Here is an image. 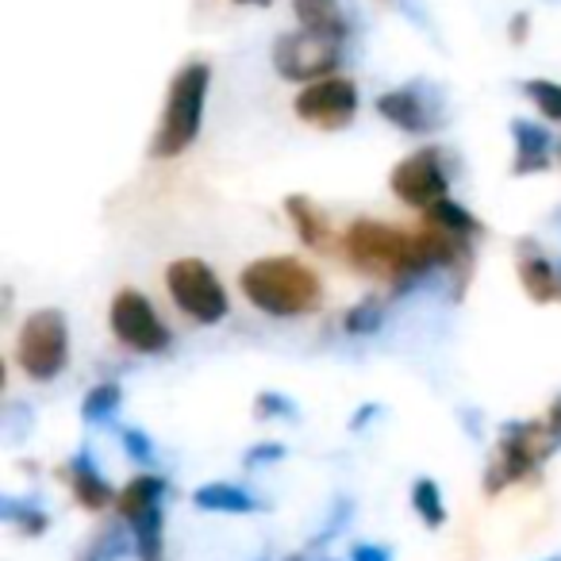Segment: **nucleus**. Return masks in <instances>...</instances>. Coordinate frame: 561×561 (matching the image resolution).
Here are the masks:
<instances>
[{"label": "nucleus", "instance_id": "f257e3e1", "mask_svg": "<svg viewBox=\"0 0 561 561\" xmlns=\"http://www.w3.org/2000/svg\"><path fill=\"white\" fill-rule=\"evenodd\" d=\"M343 250L358 270L381 273L397 285H415L427 273L458 265L466 257V239L438 227H423L420 234H412L377 219H354L343 234Z\"/></svg>", "mask_w": 561, "mask_h": 561}, {"label": "nucleus", "instance_id": "f03ea898", "mask_svg": "<svg viewBox=\"0 0 561 561\" xmlns=\"http://www.w3.org/2000/svg\"><path fill=\"white\" fill-rule=\"evenodd\" d=\"M242 297L257 308V312L273 316V320H293V316L320 312L323 305V280L316 270H308L300 257H257L239 273Z\"/></svg>", "mask_w": 561, "mask_h": 561}, {"label": "nucleus", "instance_id": "7ed1b4c3", "mask_svg": "<svg viewBox=\"0 0 561 561\" xmlns=\"http://www.w3.org/2000/svg\"><path fill=\"white\" fill-rule=\"evenodd\" d=\"M211 89V66L208 62H185L170 81L165 93L162 124H158L154 139H150V154L154 158H181L196 142L204 124V101Z\"/></svg>", "mask_w": 561, "mask_h": 561}, {"label": "nucleus", "instance_id": "20e7f679", "mask_svg": "<svg viewBox=\"0 0 561 561\" xmlns=\"http://www.w3.org/2000/svg\"><path fill=\"white\" fill-rule=\"evenodd\" d=\"M553 446H558V438H553L550 423H530V420L504 423V427H500V438H496V461H492L489 473H484V492L496 496V492H504L507 484L530 477L546 458H550Z\"/></svg>", "mask_w": 561, "mask_h": 561}, {"label": "nucleus", "instance_id": "39448f33", "mask_svg": "<svg viewBox=\"0 0 561 561\" xmlns=\"http://www.w3.org/2000/svg\"><path fill=\"white\" fill-rule=\"evenodd\" d=\"M16 362L32 381H55L70 366V323L58 308H39L16 335Z\"/></svg>", "mask_w": 561, "mask_h": 561}, {"label": "nucleus", "instance_id": "423d86ee", "mask_svg": "<svg viewBox=\"0 0 561 561\" xmlns=\"http://www.w3.org/2000/svg\"><path fill=\"white\" fill-rule=\"evenodd\" d=\"M165 289H170L178 312H185L196 323H219L231 312L224 280L201 257H178V262L165 265Z\"/></svg>", "mask_w": 561, "mask_h": 561}, {"label": "nucleus", "instance_id": "0eeeda50", "mask_svg": "<svg viewBox=\"0 0 561 561\" xmlns=\"http://www.w3.org/2000/svg\"><path fill=\"white\" fill-rule=\"evenodd\" d=\"M343 62V39H331L320 32H289L273 43V70L285 81H297V85H312L320 78H331Z\"/></svg>", "mask_w": 561, "mask_h": 561}, {"label": "nucleus", "instance_id": "6e6552de", "mask_svg": "<svg viewBox=\"0 0 561 561\" xmlns=\"http://www.w3.org/2000/svg\"><path fill=\"white\" fill-rule=\"evenodd\" d=\"M108 328L135 354H162L173 343V331L165 328V320L154 312V305L139 289H119L112 297Z\"/></svg>", "mask_w": 561, "mask_h": 561}, {"label": "nucleus", "instance_id": "1a4fd4ad", "mask_svg": "<svg viewBox=\"0 0 561 561\" xmlns=\"http://www.w3.org/2000/svg\"><path fill=\"white\" fill-rule=\"evenodd\" d=\"M389 185L400 201L423 211H427L431 204L446 201V196H450V173H446V165H443V150L423 147V150H415V154L400 158L389 173Z\"/></svg>", "mask_w": 561, "mask_h": 561}, {"label": "nucleus", "instance_id": "9d476101", "mask_svg": "<svg viewBox=\"0 0 561 561\" xmlns=\"http://www.w3.org/2000/svg\"><path fill=\"white\" fill-rule=\"evenodd\" d=\"M293 108H297V116L305 124L323 127V131H339V127H346L358 116V85L351 78L331 73V78H320L300 89Z\"/></svg>", "mask_w": 561, "mask_h": 561}, {"label": "nucleus", "instance_id": "9b49d317", "mask_svg": "<svg viewBox=\"0 0 561 561\" xmlns=\"http://www.w3.org/2000/svg\"><path fill=\"white\" fill-rule=\"evenodd\" d=\"M377 112H381L392 127H400V131H408V135H427L446 124L443 96H438V89L427 85V81H412V85L381 93L377 96Z\"/></svg>", "mask_w": 561, "mask_h": 561}, {"label": "nucleus", "instance_id": "f8f14e48", "mask_svg": "<svg viewBox=\"0 0 561 561\" xmlns=\"http://www.w3.org/2000/svg\"><path fill=\"white\" fill-rule=\"evenodd\" d=\"M519 280H523V293H527L535 305H561V273L553 270L550 257L538 250L535 239L519 242Z\"/></svg>", "mask_w": 561, "mask_h": 561}, {"label": "nucleus", "instance_id": "ddd939ff", "mask_svg": "<svg viewBox=\"0 0 561 561\" xmlns=\"http://www.w3.org/2000/svg\"><path fill=\"white\" fill-rule=\"evenodd\" d=\"M507 131H512V142H515V158H512L515 178L550 170L553 135L546 131L542 124H530V119H512V124H507Z\"/></svg>", "mask_w": 561, "mask_h": 561}, {"label": "nucleus", "instance_id": "4468645a", "mask_svg": "<svg viewBox=\"0 0 561 561\" xmlns=\"http://www.w3.org/2000/svg\"><path fill=\"white\" fill-rule=\"evenodd\" d=\"M293 12H297V24L308 32L331 35V39H343L354 32V9L351 0H293Z\"/></svg>", "mask_w": 561, "mask_h": 561}, {"label": "nucleus", "instance_id": "2eb2a0df", "mask_svg": "<svg viewBox=\"0 0 561 561\" xmlns=\"http://www.w3.org/2000/svg\"><path fill=\"white\" fill-rule=\"evenodd\" d=\"M66 481H70L78 504L89 507V512H101V507H108L112 500H116L112 484L104 481L101 466H96L93 450H78V454H73L70 466H66Z\"/></svg>", "mask_w": 561, "mask_h": 561}, {"label": "nucleus", "instance_id": "dca6fc26", "mask_svg": "<svg viewBox=\"0 0 561 561\" xmlns=\"http://www.w3.org/2000/svg\"><path fill=\"white\" fill-rule=\"evenodd\" d=\"M193 504L201 512H219V515H257L265 512V504L257 496H250L247 489L231 481H208L201 489H193Z\"/></svg>", "mask_w": 561, "mask_h": 561}, {"label": "nucleus", "instance_id": "f3484780", "mask_svg": "<svg viewBox=\"0 0 561 561\" xmlns=\"http://www.w3.org/2000/svg\"><path fill=\"white\" fill-rule=\"evenodd\" d=\"M285 211H289V219L297 224V234H300V242H308V250L331 247V219L312 196L293 193L289 201H285Z\"/></svg>", "mask_w": 561, "mask_h": 561}, {"label": "nucleus", "instance_id": "a211bd4d", "mask_svg": "<svg viewBox=\"0 0 561 561\" xmlns=\"http://www.w3.org/2000/svg\"><path fill=\"white\" fill-rule=\"evenodd\" d=\"M165 477L162 473H139L135 481L124 484V492L116 496V507H119V519H135V515L150 512L165 500Z\"/></svg>", "mask_w": 561, "mask_h": 561}, {"label": "nucleus", "instance_id": "6ab92c4d", "mask_svg": "<svg viewBox=\"0 0 561 561\" xmlns=\"http://www.w3.org/2000/svg\"><path fill=\"white\" fill-rule=\"evenodd\" d=\"M423 219H427V227H438V231H446V234H458V239H477L481 234V219L473 216L469 208H461L458 201H438V204H431L427 211H423Z\"/></svg>", "mask_w": 561, "mask_h": 561}, {"label": "nucleus", "instance_id": "aec40b11", "mask_svg": "<svg viewBox=\"0 0 561 561\" xmlns=\"http://www.w3.org/2000/svg\"><path fill=\"white\" fill-rule=\"evenodd\" d=\"M127 527H131V535H135V553H139V561H165L162 504L150 507V512H142V515H135V519H127Z\"/></svg>", "mask_w": 561, "mask_h": 561}, {"label": "nucleus", "instance_id": "412c9836", "mask_svg": "<svg viewBox=\"0 0 561 561\" xmlns=\"http://www.w3.org/2000/svg\"><path fill=\"white\" fill-rule=\"evenodd\" d=\"M0 519L9 523V527H16L20 535H32V538H39L43 530L50 527V515L43 512L39 504H32V500H16V496L0 500Z\"/></svg>", "mask_w": 561, "mask_h": 561}, {"label": "nucleus", "instance_id": "4be33fe9", "mask_svg": "<svg viewBox=\"0 0 561 561\" xmlns=\"http://www.w3.org/2000/svg\"><path fill=\"white\" fill-rule=\"evenodd\" d=\"M119 404H124V389H119L116 381H101L85 392V400H81V420L85 423H108L112 415L119 412Z\"/></svg>", "mask_w": 561, "mask_h": 561}, {"label": "nucleus", "instance_id": "5701e85b", "mask_svg": "<svg viewBox=\"0 0 561 561\" xmlns=\"http://www.w3.org/2000/svg\"><path fill=\"white\" fill-rule=\"evenodd\" d=\"M412 507H415V515L423 519V527L438 530L446 523L443 489H438V481H431V477H420V481L412 484Z\"/></svg>", "mask_w": 561, "mask_h": 561}, {"label": "nucleus", "instance_id": "b1692460", "mask_svg": "<svg viewBox=\"0 0 561 561\" xmlns=\"http://www.w3.org/2000/svg\"><path fill=\"white\" fill-rule=\"evenodd\" d=\"M523 93H527V101L535 104V108L542 112L546 119L561 124V85H558V81L530 78V81H523Z\"/></svg>", "mask_w": 561, "mask_h": 561}, {"label": "nucleus", "instance_id": "393cba45", "mask_svg": "<svg viewBox=\"0 0 561 561\" xmlns=\"http://www.w3.org/2000/svg\"><path fill=\"white\" fill-rule=\"evenodd\" d=\"M385 323V308L381 300L366 297L362 305H354L351 312L343 316V331L346 335H374V331H381Z\"/></svg>", "mask_w": 561, "mask_h": 561}, {"label": "nucleus", "instance_id": "a878e982", "mask_svg": "<svg viewBox=\"0 0 561 561\" xmlns=\"http://www.w3.org/2000/svg\"><path fill=\"white\" fill-rule=\"evenodd\" d=\"M254 420H285V423H297L300 420V408H297V400L293 397H285V392H273V389H265V392H257L254 397Z\"/></svg>", "mask_w": 561, "mask_h": 561}, {"label": "nucleus", "instance_id": "bb28decb", "mask_svg": "<svg viewBox=\"0 0 561 561\" xmlns=\"http://www.w3.org/2000/svg\"><path fill=\"white\" fill-rule=\"evenodd\" d=\"M124 523L127 519L108 523V527L101 530V542H96V558L101 561H116V558H124V553L135 550V535H131V527L124 530Z\"/></svg>", "mask_w": 561, "mask_h": 561}, {"label": "nucleus", "instance_id": "cd10ccee", "mask_svg": "<svg viewBox=\"0 0 561 561\" xmlns=\"http://www.w3.org/2000/svg\"><path fill=\"white\" fill-rule=\"evenodd\" d=\"M119 443H124V454L135 461V466H154V443L147 438V431L139 427H124V435H119Z\"/></svg>", "mask_w": 561, "mask_h": 561}, {"label": "nucleus", "instance_id": "c85d7f7f", "mask_svg": "<svg viewBox=\"0 0 561 561\" xmlns=\"http://www.w3.org/2000/svg\"><path fill=\"white\" fill-rule=\"evenodd\" d=\"M285 454L289 450H285L280 443H257V446H250L242 461H247V466H273V461H280Z\"/></svg>", "mask_w": 561, "mask_h": 561}, {"label": "nucleus", "instance_id": "c756f323", "mask_svg": "<svg viewBox=\"0 0 561 561\" xmlns=\"http://www.w3.org/2000/svg\"><path fill=\"white\" fill-rule=\"evenodd\" d=\"M351 561H392V550L381 542H358L351 550Z\"/></svg>", "mask_w": 561, "mask_h": 561}, {"label": "nucleus", "instance_id": "7c9ffc66", "mask_svg": "<svg viewBox=\"0 0 561 561\" xmlns=\"http://www.w3.org/2000/svg\"><path fill=\"white\" fill-rule=\"evenodd\" d=\"M527 32H530V16H527V12H515L512 24H507V39H512L515 47H519V43L527 39Z\"/></svg>", "mask_w": 561, "mask_h": 561}, {"label": "nucleus", "instance_id": "2f4dec72", "mask_svg": "<svg viewBox=\"0 0 561 561\" xmlns=\"http://www.w3.org/2000/svg\"><path fill=\"white\" fill-rule=\"evenodd\" d=\"M377 412H381L377 404H362V408H358V415L351 420V431H362L366 423H374V420H377Z\"/></svg>", "mask_w": 561, "mask_h": 561}, {"label": "nucleus", "instance_id": "473e14b6", "mask_svg": "<svg viewBox=\"0 0 561 561\" xmlns=\"http://www.w3.org/2000/svg\"><path fill=\"white\" fill-rule=\"evenodd\" d=\"M546 423H550L553 438H558V443H561V397L553 400V408H550V420H546Z\"/></svg>", "mask_w": 561, "mask_h": 561}, {"label": "nucleus", "instance_id": "72a5a7b5", "mask_svg": "<svg viewBox=\"0 0 561 561\" xmlns=\"http://www.w3.org/2000/svg\"><path fill=\"white\" fill-rule=\"evenodd\" d=\"M234 4H257V0H234Z\"/></svg>", "mask_w": 561, "mask_h": 561}, {"label": "nucleus", "instance_id": "f704fd0d", "mask_svg": "<svg viewBox=\"0 0 561 561\" xmlns=\"http://www.w3.org/2000/svg\"><path fill=\"white\" fill-rule=\"evenodd\" d=\"M546 561H561V553H558V558H546Z\"/></svg>", "mask_w": 561, "mask_h": 561}, {"label": "nucleus", "instance_id": "c9c22d12", "mask_svg": "<svg viewBox=\"0 0 561 561\" xmlns=\"http://www.w3.org/2000/svg\"><path fill=\"white\" fill-rule=\"evenodd\" d=\"M558 162H561V142H558Z\"/></svg>", "mask_w": 561, "mask_h": 561}, {"label": "nucleus", "instance_id": "e433bc0d", "mask_svg": "<svg viewBox=\"0 0 561 561\" xmlns=\"http://www.w3.org/2000/svg\"><path fill=\"white\" fill-rule=\"evenodd\" d=\"M89 561H101V558H96V553H93V558H89Z\"/></svg>", "mask_w": 561, "mask_h": 561}, {"label": "nucleus", "instance_id": "4c0bfd02", "mask_svg": "<svg viewBox=\"0 0 561 561\" xmlns=\"http://www.w3.org/2000/svg\"><path fill=\"white\" fill-rule=\"evenodd\" d=\"M293 561H297V558H293Z\"/></svg>", "mask_w": 561, "mask_h": 561}]
</instances>
